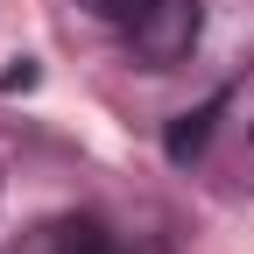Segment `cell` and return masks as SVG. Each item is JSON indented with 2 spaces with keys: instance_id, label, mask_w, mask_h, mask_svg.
Returning <instances> with one entry per match:
<instances>
[{
  "instance_id": "obj_1",
  "label": "cell",
  "mask_w": 254,
  "mask_h": 254,
  "mask_svg": "<svg viewBox=\"0 0 254 254\" xmlns=\"http://www.w3.org/2000/svg\"><path fill=\"white\" fill-rule=\"evenodd\" d=\"M198 0H155V7L127 28L134 36V57L148 64V71H170L177 57H190V43H198Z\"/></svg>"
},
{
  "instance_id": "obj_4",
  "label": "cell",
  "mask_w": 254,
  "mask_h": 254,
  "mask_svg": "<svg viewBox=\"0 0 254 254\" xmlns=\"http://www.w3.org/2000/svg\"><path fill=\"white\" fill-rule=\"evenodd\" d=\"M78 7H92V14H99V21H113V28H134V21L155 7V0H78Z\"/></svg>"
},
{
  "instance_id": "obj_2",
  "label": "cell",
  "mask_w": 254,
  "mask_h": 254,
  "mask_svg": "<svg viewBox=\"0 0 254 254\" xmlns=\"http://www.w3.org/2000/svg\"><path fill=\"white\" fill-rule=\"evenodd\" d=\"M43 254H120V247H113V233L99 219H57L43 233Z\"/></svg>"
},
{
  "instance_id": "obj_3",
  "label": "cell",
  "mask_w": 254,
  "mask_h": 254,
  "mask_svg": "<svg viewBox=\"0 0 254 254\" xmlns=\"http://www.w3.org/2000/svg\"><path fill=\"white\" fill-rule=\"evenodd\" d=\"M219 106H226V99H212V106H198V113H184V120L170 127V141H163V148H170V163H190V155L205 148V134H212V113H219Z\"/></svg>"
}]
</instances>
